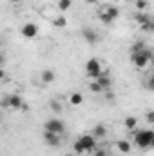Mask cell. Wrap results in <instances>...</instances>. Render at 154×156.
I'll use <instances>...</instances> for the list:
<instances>
[{
    "mask_svg": "<svg viewBox=\"0 0 154 156\" xmlns=\"http://www.w3.org/2000/svg\"><path fill=\"white\" fill-rule=\"evenodd\" d=\"M49 109H51L53 113H56V115H60V113L64 111V107H62V102H60V100H51V102H49Z\"/></svg>",
    "mask_w": 154,
    "mask_h": 156,
    "instance_id": "20",
    "label": "cell"
},
{
    "mask_svg": "<svg viewBox=\"0 0 154 156\" xmlns=\"http://www.w3.org/2000/svg\"><path fill=\"white\" fill-rule=\"evenodd\" d=\"M114 149L118 151V153H121V154H129V153L132 151V145H131L129 140H116Z\"/></svg>",
    "mask_w": 154,
    "mask_h": 156,
    "instance_id": "10",
    "label": "cell"
},
{
    "mask_svg": "<svg viewBox=\"0 0 154 156\" xmlns=\"http://www.w3.org/2000/svg\"><path fill=\"white\" fill-rule=\"evenodd\" d=\"M64 156H78L76 153H67V154H64Z\"/></svg>",
    "mask_w": 154,
    "mask_h": 156,
    "instance_id": "33",
    "label": "cell"
},
{
    "mask_svg": "<svg viewBox=\"0 0 154 156\" xmlns=\"http://www.w3.org/2000/svg\"><path fill=\"white\" fill-rule=\"evenodd\" d=\"M71 5H73V0H58V4H56L58 11H69Z\"/></svg>",
    "mask_w": 154,
    "mask_h": 156,
    "instance_id": "22",
    "label": "cell"
},
{
    "mask_svg": "<svg viewBox=\"0 0 154 156\" xmlns=\"http://www.w3.org/2000/svg\"><path fill=\"white\" fill-rule=\"evenodd\" d=\"M78 140L83 144V147H85V151H87V153H93V151L98 147V144H96V140H98V138H94L93 134H82Z\"/></svg>",
    "mask_w": 154,
    "mask_h": 156,
    "instance_id": "7",
    "label": "cell"
},
{
    "mask_svg": "<svg viewBox=\"0 0 154 156\" xmlns=\"http://www.w3.org/2000/svg\"><path fill=\"white\" fill-rule=\"evenodd\" d=\"M85 75L93 80H96L98 76H102V62L98 58H89L87 64H85Z\"/></svg>",
    "mask_w": 154,
    "mask_h": 156,
    "instance_id": "3",
    "label": "cell"
},
{
    "mask_svg": "<svg viewBox=\"0 0 154 156\" xmlns=\"http://www.w3.org/2000/svg\"><path fill=\"white\" fill-rule=\"evenodd\" d=\"M134 20H136V24H138V26H143V24L151 22L152 18H151L147 13H136V15H134Z\"/></svg>",
    "mask_w": 154,
    "mask_h": 156,
    "instance_id": "16",
    "label": "cell"
},
{
    "mask_svg": "<svg viewBox=\"0 0 154 156\" xmlns=\"http://www.w3.org/2000/svg\"><path fill=\"white\" fill-rule=\"evenodd\" d=\"M145 49H147L145 42H136V44L131 47V55H134V53H142V51H145Z\"/></svg>",
    "mask_w": 154,
    "mask_h": 156,
    "instance_id": "24",
    "label": "cell"
},
{
    "mask_svg": "<svg viewBox=\"0 0 154 156\" xmlns=\"http://www.w3.org/2000/svg\"><path fill=\"white\" fill-rule=\"evenodd\" d=\"M20 111H29V105H27V104H24V105H22V109H20Z\"/></svg>",
    "mask_w": 154,
    "mask_h": 156,
    "instance_id": "31",
    "label": "cell"
},
{
    "mask_svg": "<svg viewBox=\"0 0 154 156\" xmlns=\"http://www.w3.org/2000/svg\"><path fill=\"white\" fill-rule=\"evenodd\" d=\"M89 91H91V93H94V94H103V93H105V89H103L96 80L89 82Z\"/></svg>",
    "mask_w": 154,
    "mask_h": 156,
    "instance_id": "17",
    "label": "cell"
},
{
    "mask_svg": "<svg viewBox=\"0 0 154 156\" xmlns=\"http://www.w3.org/2000/svg\"><path fill=\"white\" fill-rule=\"evenodd\" d=\"M123 125H125L127 131H134L136 125H138V118L136 116H127L125 120H123Z\"/></svg>",
    "mask_w": 154,
    "mask_h": 156,
    "instance_id": "14",
    "label": "cell"
},
{
    "mask_svg": "<svg viewBox=\"0 0 154 156\" xmlns=\"http://www.w3.org/2000/svg\"><path fill=\"white\" fill-rule=\"evenodd\" d=\"M24 104H26V102L22 100L20 94H9V96H5V98L2 100V107H5V109H15V111H20Z\"/></svg>",
    "mask_w": 154,
    "mask_h": 156,
    "instance_id": "4",
    "label": "cell"
},
{
    "mask_svg": "<svg viewBox=\"0 0 154 156\" xmlns=\"http://www.w3.org/2000/svg\"><path fill=\"white\" fill-rule=\"evenodd\" d=\"M145 122L149 125H154V111H147L145 113Z\"/></svg>",
    "mask_w": 154,
    "mask_h": 156,
    "instance_id": "28",
    "label": "cell"
},
{
    "mask_svg": "<svg viewBox=\"0 0 154 156\" xmlns=\"http://www.w3.org/2000/svg\"><path fill=\"white\" fill-rule=\"evenodd\" d=\"M93 156H109V151L107 149H102V147H96L93 151Z\"/></svg>",
    "mask_w": 154,
    "mask_h": 156,
    "instance_id": "27",
    "label": "cell"
},
{
    "mask_svg": "<svg viewBox=\"0 0 154 156\" xmlns=\"http://www.w3.org/2000/svg\"><path fill=\"white\" fill-rule=\"evenodd\" d=\"M152 147H154V140H152Z\"/></svg>",
    "mask_w": 154,
    "mask_h": 156,
    "instance_id": "35",
    "label": "cell"
},
{
    "mask_svg": "<svg viewBox=\"0 0 154 156\" xmlns=\"http://www.w3.org/2000/svg\"><path fill=\"white\" fill-rule=\"evenodd\" d=\"M96 82H98V83H100V85H102L105 91H107V89H111V85H113V80L107 76V75H102V76H98V78H96Z\"/></svg>",
    "mask_w": 154,
    "mask_h": 156,
    "instance_id": "18",
    "label": "cell"
},
{
    "mask_svg": "<svg viewBox=\"0 0 154 156\" xmlns=\"http://www.w3.org/2000/svg\"><path fill=\"white\" fill-rule=\"evenodd\" d=\"M85 2H87V4H96L98 0H85Z\"/></svg>",
    "mask_w": 154,
    "mask_h": 156,
    "instance_id": "32",
    "label": "cell"
},
{
    "mask_svg": "<svg viewBox=\"0 0 154 156\" xmlns=\"http://www.w3.org/2000/svg\"><path fill=\"white\" fill-rule=\"evenodd\" d=\"M147 89H151V91H154V76H151L149 80H147Z\"/></svg>",
    "mask_w": 154,
    "mask_h": 156,
    "instance_id": "30",
    "label": "cell"
},
{
    "mask_svg": "<svg viewBox=\"0 0 154 156\" xmlns=\"http://www.w3.org/2000/svg\"><path fill=\"white\" fill-rule=\"evenodd\" d=\"M73 153H76L78 156L83 154V153H87V151H85V147H83V144H82L80 140H76V142L73 144Z\"/></svg>",
    "mask_w": 154,
    "mask_h": 156,
    "instance_id": "25",
    "label": "cell"
},
{
    "mask_svg": "<svg viewBox=\"0 0 154 156\" xmlns=\"http://www.w3.org/2000/svg\"><path fill=\"white\" fill-rule=\"evenodd\" d=\"M40 78H42L44 83H53V82L56 80V73H54L53 69H44L42 75H40Z\"/></svg>",
    "mask_w": 154,
    "mask_h": 156,
    "instance_id": "11",
    "label": "cell"
},
{
    "mask_svg": "<svg viewBox=\"0 0 154 156\" xmlns=\"http://www.w3.org/2000/svg\"><path fill=\"white\" fill-rule=\"evenodd\" d=\"M98 18H100V20H102V24H105V26H111V24L114 22V20L111 18V15H109L105 9H100V11H98Z\"/></svg>",
    "mask_w": 154,
    "mask_h": 156,
    "instance_id": "15",
    "label": "cell"
},
{
    "mask_svg": "<svg viewBox=\"0 0 154 156\" xmlns=\"http://www.w3.org/2000/svg\"><path fill=\"white\" fill-rule=\"evenodd\" d=\"M140 29H142V31H145V33H151V31H154V18L151 20V22H147V24L140 26Z\"/></svg>",
    "mask_w": 154,
    "mask_h": 156,
    "instance_id": "26",
    "label": "cell"
},
{
    "mask_svg": "<svg viewBox=\"0 0 154 156\" xmlns=\"http://www.w3.org/2000/svg\"><path fill=\"white\" fill-rule=\"evenodd\" d=\"M44 142L49 147H60L62 145V134H56V133H51V131L44 129Z\"/></svg>",
    "mask_w": 154,
    "mask_h": 156,
    "instance_id": "6",
    "label": "cell"
},
{
    "mask_svg": "<svg viewBox=\"0 0 154 156\" xmlns=\"http://www.w3.org/2000/svg\"><path fill=\"white\" fill-rule=\"evenodd\" d=\"M134 5H136L138 13H145V9L149 7V0H134Z\"/></svg>",
    "mask_w": 154,
    "mask_h": 156,
    "instance_id": "23",
    "label": "cell"
},
{
    "mask_svg": "<svg viewBox=\"0 0 154 156\" xmlns=\"http://www.w3.org/2000/svg\"><path fill=\"white\" fill-rule=\"evenodd\" d=\"M91 134H93L94 138H103V136H107V127L102 125V123H98V125H94V129H93Z\"/></svg>",
    "mask_w": 154,
    "mask_h": 156,
    "instance_id": "12",
    "label": "cell"
},
{
    "mask_svg": "<svg viewBox=\"0 0 154 156\" xmlns=\"http://www.w3.org/2000/svg\"><path fill=\"white\" fill-rule=\"evenodd\" d=\"M20 33H22V37H24V38H35V37L38 35V26H37V24H33V22H27V24H24V26H22Z\"/></svg>",
    "mask_w": 154,
    "mask_h": 156,
    "instance_id": "8",
    "label": "cell"
},
{
    "mask_svg": "<svg viewBox=\"0 0 154 156\" xmlns=\"http://www.w3.org/2000/svg\"><path fill=\"white\" fill-rule=\"evenodd\" d=\"M131 60H132V64H134L136 69L143 71V69H147V67L151 66V62H152V55H151L149 49H145V51H142V53H134V55H131Z\"/></svg>",
    "mask_w": 154,
    "mask_h": 156,
    "instance_id": "2",
    "label": "cell"
},
{
    "mask_svg": "<svg viewBox=\"0 0 154 156\" xmlns=\"http://www.w3.org/2000/svg\"><path fill=\"white\" fill-rule=\"evenodd\" d=\"M82 35H83V40H85L87 44H91V45H94V44H98V42H100L98 33H96L94 29H91V27L83 29V31H82Z\"/></svg>",
    "mask_w": 154,
    "mask_h": 156,
    "instance_id": "9",
    "label": "cell"
},
{
    "mask_svg": "<svg viewBox=\"0 0 154 156\" xmlns=\"http://www.w3.org/2000/svg\"><path fill=\"white\" fill-rule=\"evenodd\" d=\"M69 102H71V105H73V107L82 105V104H83V94H82V93H71Z\"/></svg>",
    "mask_w": 154,
    "mask_h": 156,
    "instance_id": "13",
    "label": "cell"
},
{
    "mask_svg": "<svg viewBox=\"0 0 154 156\" xmlns=\"http://www.w3.org/2000/svg\"><path fill=\"white\" fill-rule=\"evenodd\" d=\"M103 98H105V100H107V102H114V100H116L114 93H111V91H109V89H107V91H105V93H103Z\"/></svg>",
    "mask_w": 154,
    "mask_h": 156,
    "instance_id": "29",
    "label": "cell"
},
{
    "mask_svg": "<svg viewBox=\"0 0 154 156\" xmlns=\"http://www.w3.org/2000/svg\"><path fill=\"white\" fill-rule=\"evenodd\" d=\"M103 9L111 15V18H113V20H118V18H120V9H118L116 5H105Z\"/></svg>",
    "mask_w": 154,
    "mask_h": 156,
    "instance_id": "21",
    "label": "cell"
},
{
    "mask_svg": "<svg viewBox=\"0 0 154 156\" xmlns=\"http://www.w3.org/2000/svg\"><path fill=\"white\" fill-rule=\"evenodd\" d=\"M51 22H53V26H56V27H65V26H67V18H65V16H62V15L53 16V18H51Z\"/></svg>",
    "mask_w": 154,
    "mask_h": 156,
    "instance_id": "19",
    "label": "cell"
},
{
    "mask_svg": "<svg viewBox=\"0 0 154 156\" xmlns=\"http://www.w3.org/2000/svg\"><path fill=\"white\" fill-rule=\"evenodd\" d=\"M134 144L140 149H149L152 147V140H154V131L152 129H143V131H136L134 133Z\"/></svg>",
    "mask_w": 154,
    "mask_h": 156,
    "instance_id": "1",
    "label": "cell"
},
{
    "mask_svg": "<svg viewBox=\"0 0 154 156\" xmlns=\"http://www.w3.org/2000/svg\"><path fill=\"white\" fill-rule=\"evenodd\" d=\"M44 129H45V131H51V133H56V134H64V133H65V125H64V122H62L60 118H51V120H47L45 125H44Z\"/></svg>",
    "mask_w": 154,
    "mask_h": 156,
    "instance_id": "5",
    "label": "cell"
},
{
    "mask_svg": "<svg viewBox=\"0 0 154 156\" xmlns=\"http://www.w3.org/2000/svg\"><path fill=\"white\" fill-rule=\"evenodd\" d=\"M13 4H20V2H24V0H11Z\"/></svg>",
    "mask_w": 154,
    "mask_h": 156,
    "instance_id": "34",
    "label": "cell"
}]
</instances>
